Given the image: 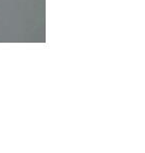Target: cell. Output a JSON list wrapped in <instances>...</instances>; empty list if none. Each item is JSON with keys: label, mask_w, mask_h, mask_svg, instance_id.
<instances>
[]
</instances>
